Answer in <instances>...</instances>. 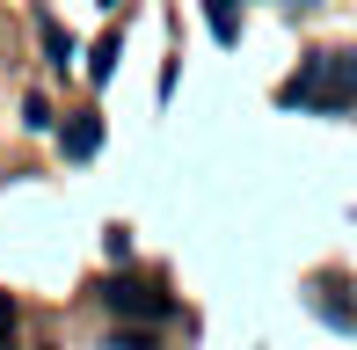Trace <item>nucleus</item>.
<instances>
[{
    "label": "nucleus",
    "mask_w": 357,
    "mask_h": 350,
    "mask_svg": "<svg viewBox=\"0 0 357 350\" xmlns=\"http://www.w3.org/2000/svg\"><path fill=\"white\" fill-rule=\"evenodd\" d=\"M284 109H314V117H343L357 109V52H314L299 59V73L278 88Z\"/></svg>",
    "instance_id": "1"
},
{
    "label": "nucleus",
    "mask_w": 357,
    "mask_h": 350,
    "mask_svg": "<svg viewBox=\"0 0 357 350\" xmlns=\"http://www.w3.org/2000/svg\"><path fill=\"white\" fill-rule=\"evenodd\" d=\"M102 299H109V307H117V314H139V321H168V299H160L153 292V284H139V277H109L102 284Z\"/></svg>",
    "instance_id": "2"
},
{
    "label": "nucleus",
    "mask_w": 357,
    "mask_h": 350,
    "mask_svg": "<svg viewBox=\"0 0 357 350\" xmlns=\"http://www.w3.org/2000/svg\"><path fill=\"white\" fill-rule=\"evenodd\" d=\"M306 307H314L328 328H357V299H335V277H328V270L306 284Z\"/></svg>",
    "instance_id": "3"
},
{
    "label": "nucleus",
    "mask_w": 357,
    "mask_h": 350,
    "mask_svg": "<svg viewBox=\"0 0 357 350\" xmlns=\"http://www.w3.org/2000/svg\"><path fill=\"white\" fill-rule=\"evenodd\" d=\"M59 146H66V161H95V146H102V117H95V109H80L66 132H59Z\"/></svg>",
    "instance_id": "4"
},
{
    "label": "nucleus",
    "mask_w": 357,
    "mask_h": 350,
    "mask_svg": "<svg viewBox=\"0 0 357 350\" xmlns=\"http://www.w3.org/2000/svg\"><path fill=\"white\" fill-rule=\"evenodd\" d=\"M204 22H212L219 44H241V15H234V0H204Z\"/></svg>",
    "instance_id": "5"
},
{
    "label": "nucleus",
    "mask_w": 357,
    "mask_h": 350,
    "mask_svg": "<svg viewBox=\"0 0 357 350\" xmlns=\"http://www.w3.org/2000/svg\"><path fill=\"white\" fill-rule=\"evenodd\" d=\"M117 52H124V37L109 29V37L95 44V59H88V81H109V73H117Z\"/></svg>",
    "instance_id": "6"
},
{
    "label": "nucleus",
    "mask_w": 357,
    "mask_h": 350,
    "mask_svg": "<svg viewBox=\"0 0 357 350\" xmlns=\"http://www.w3.org/2000/svg\"><path fill=\"white\" fill-rule=\"evenodd\" d=\"M37 29H44V52H52V66L66 73V66H73V37H66V29H59V22H52V15H44Z\"/></svg>",
    "instance_id": "7"
},
{
    "label": "nucleus",
    "mask_w": 357,
    "mask_h": 350,
    "mask_svg": "<svg viewBox=\"0 0 357 350\" xmlns=\"http://www.w3.org/2000/svg\"><path fill=\"white\" fill-rule=\"evenodd\" d=\"M15 336H22V314H15V299L0 292V350H15Z\"/></svg>",
    "instance_id": "8"
},
{
    "label": "nucleus",
    "mask_w": 357,
    "mask_h": 350,
    "mask_svg": "<svg viewBox=\"0 0 357 350\" xmlns=\"http://www.w3.org/2000/svg\"><path fill=\"white\" fill-rule=\"evenodd\" d=\"M22 124H29V132H52V102H44V95H29V102H22Z\"/></svg>",
    "instance_id": "9"
},
{
    "label": "nucleus",
    "mask_w": 357,
    "mask_h": 350,
    "mask_svg": "<svg viewBox=\"0 0 357 350\" xmlns=\"http://www.w3.org/2000/svg\"><path fill=\"white\" fill-rule=\"evenodd\" d=\"M109 350H153V336H117Z\"/></svg>",
    "instance_id": "10"
},
{
    "label": "nucleus",
    "mask_w": 357,
    "mask_h": 350,
    "mask_svg": "<svg viewBox=\"0 0 357 350\" xmlns=\"http://www.w3.org/2000/svg\"><path fill=\"white\" fill-rule=\"evenodd\" d=\"M291 8H321V0H291Z\"/></svg>",
    "instance_id": "11"
}]
</instances>
